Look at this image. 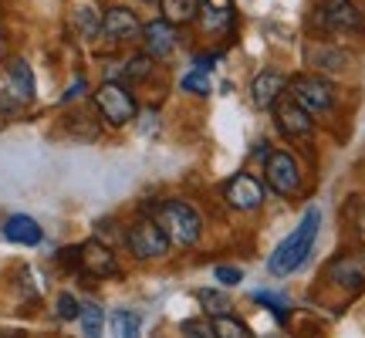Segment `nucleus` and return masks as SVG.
Here are the masks:
<instances>
[{"label":"nucleus","instance_id":"nucleus-26","mask_svg":"<svg viewBox=\"0 0 365 338\" xmlns=\"http://www.w3.org/2000/svg\"><path fill=\"white\" fill-rule=\"evenodd\" d=\"M182 338H217V332H213L207 318H200V322H186L182 325Z\"/></svg>","mask_w":365,"mask_h":338},{"label":"nucleus","instance_id":"nucleus-7","mask_svg":"<svg viewBox=\"0 0 365 338\" xmlns=\"http://www.w3.org/2000/svg\"><path fill=\"white\" fill-rule=\"evenodd\" d=\"M125 240H129V250L139 260L163 257V254L170 250V237H166V230H163L156 220H139L129 230V237H125Z\"/></svg>","mask_w":365,"mask_h":338},{"label":"nucleus","instance_id":"nucleus-27","mask_svg":"<svg viewBox=\"0 0 365 338\" xmlns=\"http://www.w3.org/2000/svg\"><path fill=\"white\" fill-rule=\"evenodd\" d=\"M312 61L325 71H335V68L345 65V54H322V51H312Z\"/></svg>","mask_w":365,"mask_h":338},{"label":"nucleus","instance_id":"nucleus-19","mask_svg":"<svg viewBox=\"0 0 365 338\" xmlns=\"http://www.w3.org/2000/svg\"><path fill=\"white\" fill-rule=\"evenodd\" d=\"M213 332H217V338H254L250 335V328L240 322V318H234V314H213Z\"/></svg>","mask_w":365,"mask_h":338},{"label":"nucleus","instance_id":"nucleus-28","mask_svg":"<svg viewBox=\"0 0 365 338\" xmlns=\"http://www.w3.org/2000/svg\"><path fill=\"white\" fill-rule=\"evenodd\" d=\"M149 54H143V58H132L129 65H125V71H129V78H145V71H149Z\"/></svg>","mask_w":365,"mask_h":338},{"label":"nucleus","instance_id":"nucleus-16","mask_svg":"<svg viewBox=\"0 0 365 338\" xmlns=\"http://www.w3.org/2000/svg\"><path fill=\"white\" fill-rule=\"evenodd\" d=\"M4 237L11 240V244H24V247H38L41 244V227L31 217H24V213H14L11 220L4 223Z\"/></svg>","mask_w":365,"mask_h":338},{"label":"nucleus","instance_id":"nucleus-5","mask_svg":"<svg viewBox=\"0 0 365 338\" xmlns=\"http://www.w3.org/2000/svg\"><path fill=\"white\" fill-rule=\"evenodd\" d=\"M264 180H267V186H271L274 193H281V196H298L301 193V169H298V163H294V156L284 153V149H277V153L267 156Z\"/></svg>","mask_w":365,"mask_h":338},{"label":"nucleus","instance_id":"nucleus-12","mask_svg":"<svg viewBox=\"0 0 365 338\" xmlns=\"http://www.w3.org/2000/svg\"><path fill=\"white\" fill-rule=\"evenodd\" d=\"M143 41H145V54L149 58H170L176 51L180 34H176V24H170V21H149L143 27Z\"/></svg>","mask_w":365,"mask_h":338},{"label":"nucleus","instance_id":"nucleus-33","mask_svg":"<svg viewBox=\"0 0 365 338\" xmlns=\"http://www.w3.org/2000/svg\"><path fill=\"white\" fill-rule=\"evenodd\" d=\"M264 338H277V335H264Z\"/></svg>","mask_w":365,"mask_h":338},{"label":"nucleus","instance_id":"nucleus-23","mask_svg":"<svg viewBox=\"0 0 365 338\" xmlns=\"http://www.w3.org/2000/svg\"><path fill=\"white\" fill-rule=\"evenodd\" d=\"M180 88L182 91H193V95H203V98H207V95H210V75L203 71V68H193L190 75H182Z\"/></svg>","mask_w":365,"mask_h":338},{"label":"nucleus","instance_id":"nucleus-1","mask_svg":"<svg viewBox=\"0 0 365 338\" xmlns=\"http://www.w3.org/2000/svg\"><path fill=\"white\" fill-rule=\"evenodd\" d=\"M318 227H322V213L318 210H308L301 223L287 234V240H281L274 254L267 257V271L274 277H287V274H294L304 264V260L312 257V247H314V237H318Z\"/></svg>","mask_w":365,"mask_h":338},{"label":"nucleus","instance_id":"nucleus-8","mask_svg":"<svg viewBox=\"0 0 365 338\" xmlns=\"http://www.w3.org/2000/svg\"><path fill=\"white\" fill-rule=\"evenodd\" d=\"M314 21L325 27V31H339V34H352V31H362V11L355 7L352 0H325L318 14H314Z\"/></svg>","mask_w":365,"mask_h":338},{"label":"nucleus","instance_id":"nucleus-30","mask_svg":"<svg viewBox=\"0 0 365 338\" xmlns=\"http://www.w3.org/2000/svg\"><path fill=\"white\" fill-rule=\"evenodd\" d=\"M78 24H81V31H88V34L98 31V21H95V11H91V7H81L78 11Z\"/></svg>","mask_w":365,"mask_h":338},{"label":"nucleus","instance_id":"nucleus-29","mask_svg":"<svg viewBox=\"0 0 365 338\" xmlns=\"http://www.w3.org/2000/svg\"><path fill=\"white\" fill-rule=\"evenodd\" d=\"M217 281H220V285H240V281H244V271H240V267H217Z\"/></svg>","mask_w":365,"mask_h":338},{"label":"nucleus","instance_id":"nucleus-13","mask_svg":"<svg viewBox=\"0 0 365 338\" xmlns=\"http://www.w3.org/2000/svg\"><path fill=\"white\" fill-rule=\"evenodd\" d=\"M78 264L88 274H95V277H115L118 274L115 254L105 247V244H98V240H91V244L78 247Z\"/></svg>","mask_w":365,"mask_h":338},{"label":"nucleus","instance_id":"nucleus-11","mask_svg":"<svg viewBox=\"0 0 365 338\" xmlns=\"http://www.w3.org/2000/svg\"><path fill=\"white\" fill-rule=\"evenodd\" d=\"M196 17L207 34H223L234 27V4L230 0H196Z\"/></svg>","mask_w":365,"mask_h":338},{"label":"nucleus","instance_id":"nucleus-2","mask_svg":"<svg viewBox=\"0 0 365 338\" xmlns=\"http://www.w3.org/2000/svg\"><path fill=\"white\" fill-rule=\"evenodd\" d=\"M156 223L166 230L170 244H180V247H193L200 234H203V220L190 203H180V200H170L156 210Z\"/></svg>","mask_w":365,"mask_h":338},{"label":"nucleus","instance_id":"nucleus-31","mask_svg":"<svg viewBox=\"0 0 365 338\" xmlns=\"http://www.w3.org/2000/svg\"><path fill=\"white\" fill-rule=\"evenodd\" d=\"M349 220H352V227H355V234L365 240V210H355L352 203H349Z\"/></svg>","mask_w":365,"mask_h":338},{"label":"nucleus","instance_id":"nucleus-18","mask_svg":"<svg viewBox=\"0 0 365 338\" xmlns=\"http://www.w3.org/2000/svg\"><path fill=\"white\" fill-rule=\"evenodd\" d=\"M11 88L17 91V98H24V102L34 98V75H31L27 61H14L11 65Z\"/></svg>","mask_w":365,"mask_h":338},{"label":"nucleus","instance_id":"nucleus-6","mask_svg":"<svg viewBox=\"0 0 365 338\" xmlns=\"http://www.w3.org/2000/svg\"><path fill=\"white\" fill-rule=\"evenodd\" d=\"M271 112H274L277 129L284 132V135H291V139H308V135L314 132V116L312 112H304L291 95H281V98L271 105Z\"/></svg>","mask_w":365,"mask_h":338},{"label":"nucleus","instance_id":"nucleus-21","mask_svg":"<svg viewBox=\"0 0 365 338\" xmlns=\"http://www.w3.org/2000/svg\"><path fill=\"white\" fill-rule=\"evenodd\" d=\"M254 301L261 304V308H271L274 318L284 325L287 322V312H291V298L287 295H277V291H254Z\"/></svg>","mask_w":365,"mask_h":338},{"label":"nucleus","instance_id":"nucleus-9","mask_svg":"<svg viewBox=\"0 0 365 338\" xmlns=\"http://www.w3.org/2000/svg\"><path fill=\"white\" fill-rule=\"evenodd\" d=\"M328 281L339 285L349 295H359L365 287V254H341L328 264Z\"/></svg>","mask_w":365,"mask_h":338},{"label":"nucleus","instance_id":"nucleus-4","mask_svg":"<svg viewBox=\"0 0 365 338\" xmlns=\"http://www.w3.org/2000/svg\"><path fill=\"white\" fill-rule=\"evenodd\" d=\"M95 105H98V112L105 116V122H112V126H125V122H132L135 112H139L132 91L115 85V81H105L102 88L95 91Z\"/></svg>","mask_w":365,"mask_h":338},{"label":"nucleus","instance_id":"nucleus-17","mask_svg":"<svg viewBox=\"0 0 365 338\" xmlns=\"http://www.w3.org/2000/svg\"><path fill=\"white\" fill-rule=\"evenodd\" d=\"M163 7V17L170 24H190L196 21V0H159Z\"/></svg>","mask_w":365,"mask_h":338},{"label":"nucleus","instance_id":"nucleus-3","mask_svg":"<svg viewBox=\"0 0 365 338\" xmlns=\"http://www.w3.org/2000/svg\"><path fill=\"white\" fill-rule=\"evenodd\" d=\"M284 91L312 116H325V112L335 108V88L322 75H294Z\"/></svg>","mask_w":365,"mask_h":338},{"label":"nucleus","instance_id":"nucleus-14","mask_svg":"<svg viewBox=\"0 0 365 338\" xmlns=\"http://www.w3.org/2000/svg\"><path fill=\"white\" fill-rule=\"evenodd\" d=\"M284 88H287L284 75H281V71H274V68H264L261 75L254 78V85H250V98H254L257 108H271V105L284 95Z\"/></svg>","mask_w":365,"mask_h":338},{"label":"nucleus","instance_id":"nucleus-15","mask_svg":"<svg viewBox=\"0 0 365 338\" xmlns=\"http://www.w3.org/2000/svg\"><path fill=\"white\" fill-rule=\"evenodd\" d=\"M102 31H105V38H112V41H129L135 34H143V24H139V17L129 7H112L102 17Z\"/></svg>","mask_w":365,"mask_h":338},{"label":"nucleus","instance_id":"nucleus-22","mask_svg":"<svg viewBox=\"0 0 365 338\" xmlns=\"http://www.w3.org/2000/svg\"><path fill=\"white\" fill-rule=\"evenodd\" d=\"M112 335L115 338H135L139 335V314L135 312H115L112 314Z\"/></svg>","mask_w":365,"mask_h":338},{"label":"nucleus","instance_id":"nucleus-32","mask_svg":"<svg viewBox=\"0 0 365 338\" xmlns=\"http://www.w3.org/2000/svg\"><path fill=\"white\" fill-rule=\"evenodd\" d=\"M0 338H24V335H17V332H11V335H0Z\"/></svg>","mask_w":365,"mask_h":338},{"label":"nucleus","instance_id":"nucleus-10","mask_svg":"<svg viewBox=\"0 0 365 338\" xmlns=\"http://www.w3.org/2000/svg\"><path fill=\"white\" fill-rule=\"evenodd\" d=\"M223 196L234 210H254L264 203V183L254 180L250 173H237L223 183Z\"/></svg>","mask_w":365,"mask_h":338},{"label":"nucleus","instance_id":"nucleus-20","mask_svg":"<svg viewBox=\"0 0 365 338\" xmlns=\"http://www.w3.org/2000/svg\"><path fill=\"white\" fill-rule=\"evenodd\" d=\"M78 322H81V335H85V338H102V332H105V312L98 308V304H81Z\"/></svg>","mask_w":365,"mask_h":338},{"label":"nucleus","instance_id":"nucleus-25","mask_svg":"<svg viewBox=\"0 0 365 338\" xmlns=\"http://www.w3.org/2000/svg\"><path fill=\"white\" fill-rule=\"evenodd\" d=\"M78 312H81V304L65 291V295L58 298V318H61V322H78Z\"/></svg>","mask_w":365,"mask_h":338},{"label":"nucleus","instance_id":"nucleus-24","mask_svg":"<svg viewBox=\"0 0 365 338\" xmlns=\"http://www.w3.org/2000/svg\"><path fill=\"white\" fill-rule=\"evenodd\" d=\"M196 298H200V304L207 308V314H227L230 312V298H227L223 291H200Z\"/></svg>","mask_w":365,"mask_h":338}]
</instances>
